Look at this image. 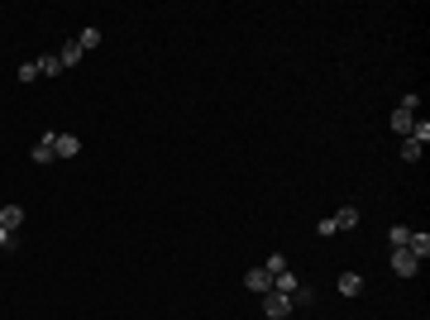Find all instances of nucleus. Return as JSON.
<instances>
[{"label": "nucleus", "mask_w": 430, "mask_h": 320, "mask_svg": "<svg viewBox=\"0 0 430 320\" xmlns=\"http://www.w3.org/2000/svg\"><path fill=\"white\" fill-rule=\"evenodd\" d=\"M416 106H421V96H416V91H407V96H402V106L392 110V119H387V124H392L397 134H411V124H416Z\"/></svg>", "instance_id": "nucleus-1"}, {"label": "nucleus", "mask_w": 430, "mask_h": 320, "mask_svg": "<svg viewBox=\"0 0 430 320\" xmlns=\"http://www.w3.org/2000/svg\"><path fill=\"white\" fill-rule=\"evenodd\" d=\"M263 316L268 320L292 316V297H282V292H263Z\"/></svg>", "instance_id": "nucleus-2"}, {"label": "nucleus", "mask_w": 430, "mask_h": 320, "mask_svg": "<svg viewBox=\"0 0 430 320\" xmlns=\"http://www.w3.org/2000/svg\"><path fill=\"white\" fill-rule=\"evenodd\" d=\"M392 273H397V277H416V273H421L416 253H411V249H392Z\"/></svg>", "instance_id": "nucleus-3"}, {"label": "nucleus", "mask_w": 430, "mask_h": 320, "mask_svg": "<svg viewBox=\"0 0 430 320\" xmlns=\"http://www.w3.org/2000/svg\"><path fill=\"white\" fill-rule=\"evenodd\" d=\"M53 153H58V158H77V153H82V139H77V134H58V129H53Z\"/></svg>", "instance_id": "nucleus-4"}, {"label": "nucleus", "mask_w": 430, "mask_h": 320, "mask_svg": "<svg viewBox=\"0 0 430 320\" xmlns=\"http://www.w3.org/2000/svg\"><path fill=\"white\" fill-rule=\"evenodd\" d=\"M38 168H48V163H58V153H53V129H43V139L34 144V153H29Z\"/></svg>", "instance_id": "nucleus-5"}, {"label": "nucleus", "mask_w": 430, "mask_h": 320, "mask_svg": "<svg viewBox=\"0 0 430 320\" xmlns=\"http://www.w3.org/2000/svg\"><path fill=\"white\" fill-rule=\"evenodd\" d=\"M359 220H363V215H359V206H339V211L330 215V225H335V234H339V229H354Z\"/></svg>", "instance_id": "nucleus-6"}, {"label": "nucleus", "mask_w": 430, "mask_h": 320, "mask_svg": "<svg viewBox=\"0 0 430 320\" xmlns=\"http://www.w3.org/2000/svg\"><path fill=\"white\" fill-rule=\"evenodd\" d=\"M407 249L416 253V263H426L430 258V234L426 229H411V234H407Z\"/></svg>", "instance_id": "nucleus-7"}, {"label": "nucleus", "mask_w": 430, "mask_h": 320, "mask_svg": "<svg viewBox=\"0 0 430 320\" xmlns=\"http://www.w3.org/2000/svg\"><path fill=\"white\" fill-rule=\"evenodd\" d=\"M244 287H249V292H258V297H263V292H273V277H268V273H263V268H249V273H244Z\"/></svg>", "instance_id": "nucleus-8"}, {"label": "nucleus", "mask_w": 430, "mask_h": 320, "mask_svg": "<svg viewBox=\"0 0 430 320\" xmlns=\"http://www.w3.org/2000/svg\"><path fill=\"white\" fill-rule=\"evenodd\" d=\"M273 292H282V297H292V292H302V277H297L292 268H282V273L273 277Z\"/></svg>", "instance_id": "nucleus-9"}, {"label": "nucleus", "mask_w": 430, "mask_h": 320, "mask_svg": "<svg viewBox=\"0 0 430 320\" xmlns=\"http://www.w3.org/2000/svg\"><path fill=\"white\" fill-rule=\"evenodd\" d=\"M19 225H24V206H0V229L19 234Z\"/></svg>", "instance_id": "nucleus-10"}, {"label": "nucleus", "mask_w": 430, "mask_h": 320, "mask_svg": "<svg viewBox=\"0 0 430 320\" xmlns=\"http://www.w3.org/2000/svg\"><path fill=\"white\" fill-rule=\"evenodd\" d=\"M335 287H339V297H359V292H363V277H359V273H339Z\"/></svg>", "instance_id": "nucleus-11"}, {"label": "nucleus", "mask_w": 430, "mask_h": 320, "mask_svg": "<svg viewBox=\"0 0 430 320\" xmlns=\"http://www.w3.org/2000/svg\"><path fill=\"white\" fill-rule=\"evenodd\" d=\"M82 58H87V53H82V48H77V38H72V43H63V48H58V62H63V67H77V62H82Z\"/></svg>", "instance_id": "nucleus-12"}, {"label": "nucleus", "mask_w": 430, "mask_h": 320, "mask_svg": "<svg viewBox=\"0 0 430 320\" xmlns=\"http://www.w3.org/2000/svg\"><path fill=\"white\" fill-rule=\"evenodd\" d=\"M58 72H63L58 53H43V58H38V77H58Z\"/></svg>", "instance_id": "nucleus-13"}, {"label": "nucleus", "mask_w": 430, "mask_h": 320, "mask_svg": "<svg viewBox=\"0 0 430 320\" xmlns=\"http://www.w3.org/2000/svg\"><path fill=\"white\" fill-rule=\"evenodd\" d=\"M96 43H101V29H82V34H77V48H82V53L96 48Z\"/></svg>", "instance_id": "nucleus-14"}, {"label": "nucleus", "mask_w": 430, "mask_h": 320, "mask_svg": "<svg viewBox=\"0 0 430 320\" xmlns=\"http://www.w3.org/2000/svg\"><path fill=\"white\" fill-rule=\"evenodd\" d=\"M407 234H411L407 225H392V229H387V244H392V249H407Z\"/></svg>", "instance_id": "nucleus-15"}, {"label": "nucleus", "mask_w": 430, "mask_h": 320, "mask_svg": "<svg viewBox=\"0 0 430 320\" xmlns=\"http://www.w3.org/2000/svg\"><path fill=\"white\" fill-rule=\"evenodd\" d=\"M421 148H426V144H416V139H407V144H402V158H407V163H416V158H421Z\"/></svg>", "instance_id": "nucleus-16"}, {"label": "nucleus", "mask_w": 430, "mask_h": 320, "mask_svg": "<svg viewBox=\"0 0 430 320\" xmlns=\"http://www.w3.org/2000/svg\"><path fill=\"white\" fill-rule=\"evenodd\" d=\"M282 268H287V258H282V253H268V268H263V273H268V277H278Z\"/></svg>", "instance_id": "nucleus-17"}, {"label": "nucleus", "mask_w": 430, "mask_h": 320, "mask_svg": "<svg viewBox=\"0 0 430 320\" xmlns=\"http://www.w3.org/2000/svg\"><path fill=\"white\" fill-rule=\"evenodd\" d=\"M292 306H316V292H311V287H302V292H292Z\"/></svg>", "instance_id": "nucleus-18"}, {"label": "nucleus", "mask_w": 430, "mask_h": 320, "mask_svg": "<svg viewBox=\"0 0 430 320\" xmlns=\"http://www.w3.org/2000/svg\"><path fill=\"white\" fill-rule=\"evenodd\" d=\"M19 82H38V62H24L19 67Z\"/></svg>", "instance_id": "nucleus-19"}, {"label": "nucleus", "mask_w": 430, "mask_h": 320, "mask_svg": "<svg viewBox=\"0 0 430 320\" xmlns=\"http://www.w3.org/2000/svg\"><path fill=\"white\" fill-rule=\"evenodd\" d=\"M5 249H19V234H10V229H0V253Z\"/></svg>", "instance_id": "nucleus-20"}]
</instances>
